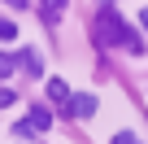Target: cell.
<instances>
[{
	"label": "cell",
	"mask_w": 148,
	"mask_h": 144,
	"mask_svg": "<svg viewBox=\"0 0 148 144\" xmlns=\"http://www.w3.org/2000/svg\"><path fill=\"white\" fill-rule=\"evenodd\" d=\"M61 9H65V0H39V13H44V22H57V18H61Z\"/></svg>",
	"instance_id": "3957f363"
},
{
	"label": "cell",
	"mask_w": 148,
	"mask_h": 144,
	"mask_svg": "<svg viewBox=\"0 0 148 144\" xmlns=\"http://www.w3.org/2000/svg\"><path fill=\"white\" fill-rule=\"evenodd\" d=\"M22 65H26V74L44 79V61H39V52H22Z\"/></svg>",
	"instance_id": "277c9868"
},
{
	"label": "cell",
	"mask_w": 148,
	"mask_h": 144,
	"mask_svg": "<svg viewBox=\"0 0 148 144\" xmlns=\"http://www.w3.org/2000/svg\"><path fill=\"white\" fill-rule=\"evenodd\" d=\"M13 135H22V140H26V135H35V122H31V118H22V122L13 127Z\"/></svg>",
	"instance_id": "ba28073f"
},
{
	"label": "cell",
	"mask_w": 148,
	"mask_h": 144,
	"mask_svg": "<svg viewBox=\"0 0 148 144\" xmlns=\"http://www.w3.org/2000/svg\"><path fill=\"white\" fill-rule=\"evenodd\" d=\"M48 96H52V101H70V88H65V79H48Z\"/></svg>",
	"instance_id": "8992f818"
},
{
	"label": "cell",
	"mask_w": 148,
	"mask_h": 144,
	"mask_svg": "<svg viewBox=\"0 0 148 144\" xmlns=\"http://www.w3.org/2000/svg\"><path fill=\"white\" fill-rule=\"evenodd\" d=\"M13 35H18V26H13V22H9V18H0V39H5V44H9V39H13Z\"/></svg>",
	"instance_id": "52a82bcc"
},
{
	"label": "cell",
	"mask_w": 148,
	"mask_h": 144,
	"mask_svg": "<svg viewBox=\"0 0 148 144\" xmlns=\"http://www.w3.org/2000/svg\"><path fill=\"white\" fill-rule=\"evenodd\" d=\"M5 74H13V57H9V52H0V79H5Z\"/></svg>",
	"instance_id": "9c48e42d"
},
{
	"label": "cell",
	"mask_w": 148,
	"mask_h": 144,
	"mask_svg": "<svg viewBox=\"0 0 148 144\" xmlns=\"http://www.w3.org/2000/svg\"><path fill=\"white\" fill-rule=\"evenodd\" d=\"M96 26H100V31H96V39H100V44H122L126 52H144V39H139L122 18H113V9H105Z\"/></svg>",
	"instance_id": "6da1fadb"
},
{
	"label": "cell",
	"mask_w": 148,
	"mask_h": 144,
	"mask_svg": "<svg viewBox=\"0 0 148 144\" xmlns=\"http://www.w3.org/2000/svg\"><path fill=\"white\" fill-rule=\"evenodd\" d=\"M5 5H13V9H26V0H5Z\"/></svg>",
	"instance_id": "7c38bea8"
},
{
	"label": "cell",
	"mask_w": 148,
	"mask_h": 144,
	"mask_svg": "<svg viewBox=\"0 0 148 144\" xmlns=\"http://www.w3.org/2000/svg\"><path fill=\"white\" fill-rule=\"evenodd\" d=\"M9 105H13V92H9V88H0V109H9Z\"/></svg>",
	"instance_id": "8fae6325"
},
{
	"label": "cell",
	"mask_w": 148,
	"mask_h": 144,
	"mask_svg": "<svg viewBox=\"0 0 148 144\" xmlns=\"http://www.w3.org/2000/svg\"><path fill=\"white\" fill-rule=\"evenodd\" d=\"M139 26H144V31H148V9H144V13H139Z\"/></svg>",
	"instance_id": "4fadbf2b"
},
{
	"label": "cell",
	"mask_w": 148,
	"mask_h": 144,
	"mask_svg": "<svg viewBox=\"0 0 148 144\" xmlns=\"http://www.w3.org/2000/svg\"><path fill=\"white\" fill-rule=\"evenodd\" d=\"M65 114H70V118H92V114H96V96H92V92L70 96V101H65Z\"/></svg>",
	"instance_id": "7a4b0ae2"
},
{
	"label": "cell",
	"mask_w": 148,
	"mask_h": 144,
	"mask_svg": "<svg viewBox=\"0 0 148 144\" xmlns=\"http://www.w3.org/2000/svg\"><path fill=\"white\" fill-rule=\"evenodd\" d=\"M31 122H35V131H48V127H52V114H48L44 105H35V109H31Z\"/></svg>",
	"instance_id": "5b68a950"
},
{
	"label": "cell",
	"mask_w": 148,
	"mask_h": 144,
	"mask_svg": "<svg viewBox=\"0 0 148 144\" xmlns=\"http://www.w3.org/2000/svg\"><path fill=\"white\" fill-rule=\"evenodd\" d=\"M113 144H139V140H135L131 131H118V135H113Z\"/></svg>",
	"instance_id": "30bf717a"
}]
</instances>
